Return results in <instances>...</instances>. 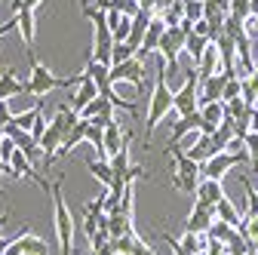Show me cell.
Instances as JSON below:
<instances>
[{
    "label": "cell",
    "mask_w": 258,
    "mask_h": 255,
    "mask_svg": "<svg viewBox=\"0 0 258 255\" xmlns=\"http://www.w3.org/2000/svg\"><path fill=\"white\" fill-rule=\"evenodd\" d=\"M166 61L160 58L157 61V71H154V92H151V102H148V120H145V139H151V133L160 126V120L169 117L172 111V99H175V92L169 89L166 83Z\"/></svg>",
    "instance_id": "6da1fadb"
},
{
    "label": "cell",
    "mask_w": 258,
    "mask_h": 255,
    "mask_svg": "<svg viewBox=\"0 0 258 255\" xmlns=\"http://www.w3.org/2000/svg\"><path fill=\"white\" fill-rule=\"evenodd\" d=\"M28 58H31V74H28V95H37V99H43L46 92H52V89H74L77 83H80V74H74V77H55L43 61H37V55H34V49H28Z\"/></svg>",
    "instance_id": "7a4b0ae2"
},
{
    "label": "cell",
    "mask_w": 258,
    "mask_h": 255,
    "mask_svg": "<svg viewBox=\"0 0 258 255\" xmlns=\"http://www.w3.org/2000/svg\"><path fill=\"white\" fill-rule=\"evenodd\" d=\"M166 154L175 160V169L169 175L172 187L184 190V194H197V184H200V163L190 160L187 151H181V145H166Z\"/></svg>",
    "instance_id": "3957f363"
},
{
    "label": "cell",
    "mask_w": 258,
    "mask_h": 255,
    "mask_svg": "<svg viewBox=\"0 0 258 255\" xmlns=\"http://www.w3.org/2000/svg\"><path fill=\"white\" fill-rule=\"evenodd\" d=\"M52 206H55V237H58V255H71L74 249V221L68 200L61 194V178L52 184Z\"/></svg>",
    "instance_id": "277c9868"
},
{
    "label": "cell",
    "mask_w": 258,
    "mask_h": 255,
    "mask_svg": "<svg viewBox=\"0 0 258 255\" xmlns=\"http://www.w3.org/2000/svg\"><path fill=\"white\" fill-rule=\"evenodd\" d=\"M184 43H187V31L184 28H166V34H163V40H160V58L166 61V71H169V77L172 74H178V55L184 52Z\"/></svg>",
    "instance_id": "5b68a950"
},
{
    "label": "cell",
    "mask_w": 258,
    "mask_h": 255,
    "mask_svg": "<svg viewBox=\"0 0 258 255\" xmlns=\"http://www.w3.org/2000/svg\"><path fill=\"white\" fill-rule=\"evenodd\" d=\"M142 74H145V61L139 55L120 61V65H111V83H133L136 89H142L145 86Z\"/></svg>",
    "instance_id": "8992f818"
},
{
    "label": "cell",
    "mask_w": 258,
    "mask_h": 255,
    "mask_svg": "<svg viewBox=\"0 0 258 255\" xmlns=\"http://www.w3.org/2000/svg\"><path fill=\"white\" fill-rule=\"evenodd\" d=\"M114 46H117V40H114V34H111V28H108V25H92V58L111 65Z\"/></svg>",
    "instance_id": "52a82bcc"
},
{
    "label": "cell",
    "mask_w": 258,
    "mask_h": 255,
    "mask_svg": "<svg viewBox=\"0 0 258 255\" xmlns=\"http://www.w3.org/2000/svg\"><path fill=\"white\" fill-rule=\"evenodd\" d=\"M240 166V160L234 154H228V151H218L215 157H209L206 163H200V175L203 178H215V181H221L224 175H228L231 169H237Z\"/></svg>",
    "instance_id": "ba28073f"
},
{
    "label": "cell",
    "mask_w": 258,
    "mask_h": 255,
    "mask_svg": "<svg viewBox=\"0 0 258 255\" xmlns=\"http://www.w3.org/2000/svg\"><path fill=\"white\" fill-rule=\"evenodd\" d=\"M231 77H237V71H221V74H212V77H200V108L209 105V102H218Z\"/></svg>",
    "instance_id": "9c48e42d"
},
{
    "label": "cell",
    "mask_w": 258,
    "mask_h": 255,
    "mask_svg": "<svg viewBox=\"0 0 258 255\" xmlns=\"http://www.w3.org/2000/svg\"><path fill=\"white\" fill-rule=\"evenodd\" d=\"M10 175H13V178H31V181H37V184L46 190V194H52V184H49V181L34 169V163H31L22 151H16V157L10 160Z\"/></svg>",
    "instance_id": "30bf717a"
},
{
    "label": "cell",
    "mask_w": 258,
    "mask_h": 255,
    "mask_svg": "<svg viewBox=\"0 0 258 255\" xmlns=\"http://www.w3.org/2000/svg\"><path fill=\"white\" fill-rule=\"evenodd\" d=\"M163 34H166V22H163V16H157L154 13V19H151V25H148V31H145V40H142V46H139V58L145 61L148 55H154L157 49H160V40H163Z\"/></svg>",
    "instance_id": "8fae6325"
},
{
    "label": "cell",
    "mask_w": 258,
    "mask_h": 255,
    "mask_svg": "<svg viewBox=\"0 0 258 255\" xmlns=\"http://www.w3.org/2000/svg\"><path fill=\"white\" fill-rule=\"evenodd\" d=\"M212 221H215V209L194 203V209H190V215H187V221H184V231H187V234H209Z\"/></svg>",
    "instance_id": "7c38bea8"
},
{
    "label": "cell",
    "mask_w": 258,
    "mask_h": 255,
    "mask_svg": "<svg viewBox=\"0 0 258 255\" xmlns=\"http://www.w3.org/2000/svg\"><path fill=\"white\" fill-rule=\"evenodd\" d=\"M197 200L194 203H200V206H209V209H215L224 197V187H221V181H215V178H200V184H197V194H194Z\"/></svg>",
    "instance_id": "4fadbf2b"
},
{
    "label": "cell",
    "mask_w": 258,
    "mask_h": 255,
    "mask_svg": "<svg viewBox=\"0 0 258 255\" xmlns=\"http://www.w3.org/2000/svg\"><path fill=\"white\" fill-rule=\"evenodd\" d=\"M99 92H102V89L95 86V80L83 71V74H80V83L74 86V95H71V108H74L77 114H83V108H86V105H89Z\"/></svg>",
    "instance_id": "5bb4252c"
},
{
    "label": "cell",
    "mask_w": 258,
    "mask_h": 255,
    "mask_svg": "<svg viewBox=\"0 0 258 255\" xmlns=\"http://www.w3.org/2000/svg\"><path fill=\"white\" fill-rule=\"evenodd\" d=\"M203 114L200 111H194V114H187V117H178L175 123H172V136H169V145H181V139L184 136H190V133H203Z\"/></svg>",
    "instance_id": "9a60e30c"
},
{
    "label": "cell",
    "mask_w": 258,
    "mask_h": 255,
    "mask_svg": "<svg viewBox=\"0 0 258 255\" xmlns=\"http://www.w3.org/2000/svg\"><path fill=\"white\" fill-rule=\"evenodd\" d=\"M200 114H203V120H206V123H203V133L212 136L218 126L224 123V117H228V102H221V99H218V102H209V105L200 108Z\"/></svg>",
    "instance_id": "2e32d148"
},
{
    "label": "cell",
    "mask_w": 258,
    "mask_h": 255,
    "mask_svg": "<svg viewBox=\"0 0 258 255\" xmlns=\"http://www.w3.org/2000/svg\"><path fill=\"white\" fill-rule=\"evenodd\" d=\"M194 68H197V74H200V77H212V74H221V71H224L221 49H218L215 43H209V49L203 52V58H200V61H197Z\"/></svg>",
    "instance_id": "e0dca14e"
},
{
    "label": "cell",
    "mask_w": 258,
    "mask_h": 255,
    "mask_svg": "<svg viewBox=\"0 0 258 255\" xmlns=\"http://www.w3.org/2000/svg\"><path fill=\"white\" fill-rule=\"evenodd\" d=\"M16 19H19V34H22V40H25V49H34V34H37L34 10H31V7H22V10H16Z\"/></svg>",
    "instance_id": "ac0fdd59"
},
{
    "label": "cell",
    "mask_w": 258,
    "mask_h": 255,
    "mask_svg": "<svg viewBox=\"0 0 258 255\" xmlns=\"http://www.w3.org/2000/svg\"><path fill=\"white\" fill-rule=\"evenodd\" d=\"M86 133H89V120H86V117H80V120L71 126V133L64 136V145L58 148V154H55V157H68L80 142H86Z\"/></svg>",
    "instance_id": "d6986e66"
},
{
    "label": "cell",
    "mask_w": 258,
    "mask_h": 255,
    "mask_svg": "<svg viewBox=\"0 0 258 255\" xmlns=\"http://www.w3.org/2000/svg\"><path fill=\"white\" fill-rule=\"evenodd\" d=\"M83 71H86V74L95 80V86H99L102 92L114 86V83H111V65H105V61H95V58L89 55V58H86V68H83Z\"/></svg>",
    "instance_id": "ffe728a7"
},
{
    "label": "cell",
    "mask_w": 258,
    "mask_h": 255,
    "mask_svg": "<svg viewBox=\"0 0 258 255\" xmlns=\"http://www.w3.org/2000/svg\"><path fill=\"white\" fill-rule=\"evenodd\" d=\"M215 154H218V148H215L212 136H206V133H200V139L187 148V157H190V160H197V163H206L209 157H215Z\"/></svg>",
    "instance_id": "44dd1931"
},
{
    "label": "cell",
    "mask_w": 258,
    "mask_h": 255,
    "mask_svg": "<svg viewBox=\"0 0 258 255\" xmlns=\"http://www.w3.org/2000/svg\"><path fill=\"white\" fill-rule=\"evenodd\" d=\"M86 169L92 172V178L99 181V184L111 187V181H114V166H111L108 157H95V160H86Z\"/></svg>",
    "instance_id": "7402d4cb"
},
{
    "label": "cell",
    "mask_w": 258,
    "mask_h": 255,
    "mask_svg": "<svg viewBox=\"0 0 258 255\" xmlns=\"http://www.w3.org/2000/svg\"><path fill=\"white\" fill-rule=\"evenodd\" d=\"M126 139H129V136H123V133H120L117 120L105 126V157H108V160H111L114 154H120V148L126 145Z\"/></svg>",
    "instance_id": "603a6c76"
},
{
    "label": "cell",
    "mask_w": 258,
    "mask_h": 255,
    "mask_svg": "<svg viewBox=\"0 0 258 255\" xmlns=\"http://www.w3.org/2000/svg\"><path fill=\"white\" fill-rule=\"evenodd\" d=\"M19 92H28V83H22L16 77V71L0 74V99H10V95H19Z\"/></svg>",
    "instance_id": "cb8c5ba5"
},
{
    "label": "cell",
    "mask_w": 258,
    "mask_h": 255,
    "mask_svg": "<svg viewBox=\"0 0 258 255\" xmlns=\"http://www.w3.org/2000/svg\"><path fill=\"white\" fill-rule=\"evenodd\" d=\"M209 37H200V34H194V31H190V34H187V43H184V52L190 55V65H197V61L203 58V52L209 49Z\"/></svg>",
    "instance_id": "d4e9b609"
},
{
    "label": "cell",
    "mask_w": 258,
    "mask_h": 255,
    "mask_svg": "<svg viewBox=\"0 0 258 255\" xmlns=\"http://www.w3.org/2000/svg\"><path fill=\"white\" fill-rule=\"evenodd\" d=\"M43 117V102H37L34 108H28V111H22V114H16L13 117V123L19 126V130H25V133H31L34 130V123Z\"/></svg>",
    "instance_id": "484cf974"
},
{
    "label": "cell",
    "mask_w": 258,
    "mask_h": 255,
    "mask_svg": "<svg viewBox=\"0 0 258 255\" xmlns=\"http://www.w3.org/2000/svg\"><path fill=\"white\" fill-rule=\"evenodd\" d=\"M215 218H221V221H228V225H234V228H237L240 221H243L240 209H237V206H234V203H231L228 197H224V200H221V203L215 206Z\"/></svg>",
    "instance_id": "4316f807"
},
{
    "label": "cell",
    "mask_w": 258,
    "mask_h": 255,
    "mask_svg": "<svg viewBox=\"0 0 258 255\" xmlns=\"http://www.w3.org/2000/svg\"><path fill=\"white\" fill-rule=\"evenodd\" d=\"M209 237L218 240V243H231V240L237 237V228L228 225V221H221V218H215V221H212V228H209Z\"/></svg>",
    "instance_id": "83f0119b"
},
{
    "label": "cell",
    "mask_w": 258,
    "mask_h": 255,
    "mask_svg": "<svg viewBox=\"0 0 258 255\" xmlns=\"http://www.w3.org/2000/svg\"><path fill=\"white\" fill-rule=\"evenodd\" d=\"M160 16H163L166 28H175V25H181V22H184V0H175V4H169V10H163Z\"/></svg>",
    "instance_id": "f1b7e54d"
},
{
    "label": "cell",
    "mask_w": 258,
    "mask_h": 255,
    "mask_svg": "<svg viewBox=\"0 0 258 255\" xmlns=\"http://www.w3.org/2000/svg\"><path fill=\"white\" fill-rule=\"evenodd\" d=\"M243 99L249 105H255V99H258V71H252V74L243 77Z\"/></svg>",
    "instance_id": "f546056e"
},
{
    "label": "cell",
    "mask_w": 258,
    "mask_h": 255,
    "mask_svg": "<svg viewBox=\"0 0 258 255\" xmlns=\"http://www.w3.org/2000/svg\"><path fill=\"white\" fill-rule=\"evenodd\" d=\"M136 46L133 43H126V40H120L117 46H114V58H111V65H120V61H126V58H136Z\"/></svg>",
    "instance_id": "4dcf8cb0"
},
{
    "label": "cell",
    "mask_w": 258,
    "mask_h": 255,
    "mask_svg": "<svg viewBox=\"0 0 258 255\" xmlns=\"http://www.w3.org/2000/svg\"><path fill=\"white\" fill-rule=\"evenodd\" d=\"M184 19H190V22L206 19V7H203V0H184Z\"/></svg>",
    "instance_id": "1f68e13d"
},
{
    "label": "cell",
    "mask_w": 258,
    "mask_h": 255,
    "mask_svg": "<svg viewBox=\"0 0 258 255\" xmlns=\"http://www.w3.org/2000/svg\"><path fill=\"white\" fill-rule=\"evenodd\" d=\"M240 95H243V80L231 77L228 86H224V92H221V102H234V99H240Z\"/></svg>",
    "instance_id": "d6a6232c"
},
{
    "label": "cell",
    "mask_w": 258,
    "mask_h": 255,
    "mask_svg": "<svg viewBox=\"0 0 258 255\" xmlns=\"http://www.w3.org/2000/svg\"><path fill=\"white\" fill-rule=\"evenodd\" d=\"M111 4H114V10H120V13L129 16V19L142 13V4H139V0H111Z\"/></svg>",
    "instance_id": "836d02e7"
},
{
    "label": "cell",
    "mask_w": 258,
    "mask_h": 255,
    "mask_svg": "<svg viewBox=\"0 0 258 255\" xmlns=\"http://www.w3.org/2000/svg\"><path fill=\"white\" fill-rule=\"evenodd\" d=\"M16 151H19L16 139L4 136V142H0V157H4V163H7V166H10V160H13V157H16Z\"/></svg>",
    "instance_id": "e575fe53"
},
{
    "label": "cell",
    "mask_w": 258,
    "mask_h": 255,
    "mask_svg": "<svg viewBox=\"0 0 258 255\" xmlns=\"http://www.w3.org/2000/svg\"><path fill=\"white\" fill-rule=\"evenodd\" d=\"M13 108H10V99H0V130H4V126H10L13 123Z\"/></svg>",
    "instance_id": "d590c367"
},
{
    "label": "cell",
    "mask_w": 258,
    "mask_h": 255,
    "mask_svg": "<svg viewBox=\"0 0 258 255\" xmlns=\"http://www.w3.org/2000/svg\"><path fill=\"white\" fill-rule=\"evenodd\" d=\"M206 255H228V243H218V240H212V243L206 246Z\"/></svg>",
    "instance_id": "8d00e7d4"
},
{
    "label": "cell",
    "mask_w": 258,
    "mask_h": 255,
    "mask_svg": "<svg viewBox=\"0 0 258 255\" xmlns=\"http://www.w3.org/2000/svg\"><path fill=\"white\" fill-rule=\"evenodd\" d=\"M160 237H163V240L169 243V249H172V255H190V252H187V249H184V246H181L178 240H172V237H166V234H160Z\"/></svg>",
    "instance_id": "74e56055"
},
{
    "label": "cell",
    "mask_w": 258,
    "mask_h": 255,
    "mask_svg": "<svg viewBox=\"0 0 258 255\" xmlns=\"http://www.w3.org/2000/svg\"><path fill=\"white\" fill-rule=\"evenodd\" d=\"M129 255H157V252H154V249H151L148 243H142V240H136V243H133V252H129Z\"/></svg>",
    "instance_id": "f35d334b"
},
{
    "label": "cell",
    "mask_w": 258,
    "mask_h": 255,
    "mask_svg": "<svg viewBox=\"0 0 258 255\" xmlns=\"http://www.w3.org/2000/svg\"><path fill=\"white\" fill-rule=\"evenodd\" d=\"M46 126H49V120H46V117H40V120L34 123V130H31V136L40 142V139H43V133H46Z\"/></svg>",
    "instance_id": "ab89813d"
},
{
    "label": "cell",
    "mask_w": 258,
    "mask_h": 255,
    "mask_svg": "<svg viewBox=\"0 0 258 255\" xmlns=\"http://www.w3.org/2000/svg\"><path fill=\"white\" fill-rule=\"evenodd\" d=\"M40 4H43V0H13V13H16V10H22V7H31V10H37Z\"/></svg>",
    "instance_id": "60d3db41"
},
{
    "label": "cell",
    "mask_w": 258,
    "mask_h": 255,
    "mask_svg": "<svg viewBox=\"0 0 258 255\" xmlns=\"http://www.w3.org/2000/svg\"><path fill=\"white\" fill-rule=\"evenodd\" d=\"M249 133H258V111L252 108V120H249Z\"/></svg>",
    "instance_id": "b9f144b4"
},
{
    "label": "cell",
    "mask_w": 258,
    "mask_h": 255,
    "mask_svg": "<svg viewBox=\"0 0 258 255\" xmlns=\"http://www.w3.org/2000/svg\"><path fill=\"white\" fill-rule=\"evenodd\" d=\"M4 225H7V212H0V231H4Z\"/></svg>",
    "instance_id": "7bdbcfd3"
},
{
    "label": "cell",
    "mask_w": 258,
    "mask_h": 255,
    "mask_svg": "<svg viewBox=\"0 0 258 255\" xmlns=\"http://www.w3.org/2000/svg\"><path fill=\"white\" fill-rule=\"evenodd\" d=\"M252 108H255V111H258V99H255V105H252Z\"/></svg>",
    "instance_id": "ee69618b"
},
{
    "label": "cell",
    "mask_w": 258,
    "mask_h": 255,
    "mask_svg": "<svg viewBox=\"0 0 258 255\" xmlns=\"http://www.w3.org/2000/svg\"><path fill=\"white\" fill-rule=\"evenodd\" d=\"M255 71H258V61H255Z\"/></svg>",
    "instance_id": "f6af8a7d"
},
{
    "label": "cell",
    "mask_w": 258,
    "mask_h": 255,
    "mask_svg": "<svg viewBox=\"0 0 258 255\" xmlns=\"http://www.w3.org/2000/svg\"><path fill=\"white\" fill-rule=\"evenodd\" d=\"M197 255H206V252H197Z\"/></svg>",
    "instance_id": "bcb514c9"
},
{
    "label": "cell",
    "mask_w": 258,
    "mask_h": 255,
    "mask_svg": "<svg viewBox=\"0 0 258 255\" xmlns=\"http://www.w3.org/2000/svg\"><path fill=\"white\" fill-rule=\"evenodd\" d=\"M89 255H95V252H89Z\"/></svg>",
    "instance_id": "7dc6e473"
},
{
    "label": "cell",
    "mask_w": 258,
    "mask_h": 255,
    "mask_svg": "<svg viewBox=\"0 0 258 255\" xmlns=\"http://www.w3.org/2000/svg\"><path fill=\"white\" fill-rule=\"evenodd\" d=\"M255 255H258V252H255Z\"/></svg>",
    "instance_id": "c3c4849f"
}]
</instances>
